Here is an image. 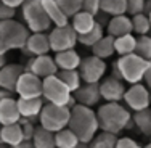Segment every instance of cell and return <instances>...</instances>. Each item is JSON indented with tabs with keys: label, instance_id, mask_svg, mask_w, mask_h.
Masks as SVG:
<instances>
[{
	"label": "cell",
	"instance_id": "obj_1",
	"mask_svg": "<svg viewBox=\"0 0 151 148\" xmlns=\"http://www.w3.org/2000/svg\"><path fill=\"white\" fill-rule=\"evenodd\" d=\"M68 127L76 132L82 143H90L100 129L98 114L92 110V106L77 103L71 110V119Z\"/></svg>",
	"mask_w": 151,
	"mask_h": 148
},
{
	"label": "cell",
	"instance_id": "obj_2",
	"mask_svg": "<svg viewBox=\"0 0 151 148\" xmlns=\"http://www.w3.org/2000/svg\"><path fill=\"white\" fill-rule=\"evenodd\" d=\"M98 122L101 131H108L113 134H121L125 131L129 122L132 121L130 110L122 106L119 102H106L98 108Z\"/></svg>",
	"mask_w": 151,
	"mask_h": 148
},
{
	"label": "cell",
	"instance_id": "obj_3",
	"mask_svg": "<svg viewBox=\"0 0 151 148\" xmlns=\"http://www.w3.org/2000/svg\"><path fill=\"white\" fill-rule=\"evenodd\" d=\"M29 27L12 19L0 21V55H5L10 50H21L29 39Z\"/></svg>",
	"mask_w": 151,
	"mask_h": 148
},
{
	"label": "cell",
	"instance_id": "obj_4",
	"mask_svg": "<svg viewBox=\"0 0 151 148\" xmlns=\"http://www.w3.org/2000/svg\"><path fill=\"white\" fill-rule=\"evenodd\" d=\"M23 19L31 32H47L52 29L53 23L47 15L42 0H24L23 6Z\"/></svg>",
	"mask_w": 151,
	"mask_h": 148
},
{
	"label": "cell",
	"instance_id": "obj_5",
	"mask_svg": "<svg viewBox=\"0 0 151 148\" xmlns=\"http://www.w3.org/2000/svg\"><path fill=\"white\" fill-rule=\"evenodd\" d=\"M148 60L140 56L138 53H127V55H121L117 61H114L117 68H119L122 79L129 84H137L142 82L145 77L146 68H148Z\"/></svg>",
	"mask_w": 151,
	"mask_h": 148
},
{
	"label": "cell",
	"instance_id": "obj_6",
	"mask_svg": "<svg viewBox=\"0 0 151 148\" xmlns=\"http://www.w3.org/2000/svg\"><path fill=\"white\" fill-rule=\"evenodd\" d=\"M71 119V110L63 105H55L47 102L42 108L40 114H39V122L44 127H47L52 132H58L61 129L69 126Z\"/></svg>",
	"mask_w": 151,
	"mask_h": 148
},
{
	"label": "cell",
	"instance_id": "obj_7",
	"mask_svg": "<svg viewBox=\"0 0 151 148\" xmlns=\"http://www.w3.org/2000/svg\"><path fill=\"white\" fill-rule=\"evenodd\" d=\"M44 98L45 102L66 106L73 98V90L64 84L58 74H53L44 79Z\"/></svg>",
	"mask_w": 151,
	"mask_h": 148
},
{
	"label": "cell",
	"instance_id": "obj_8",
	"mask_svg": "<svg viewBox=\"0 0 151 148\" xmlns=\"http://www.w3.org/2000/svg\"><path fill=\"white\" fill-rule=\"evenodd\" d=\"M52 52H63V50L74 48L76 44H79V34L76 32L73 24H64V26H55L48 32Z\"/></svg>",
	"mask_w": 151,
	"mask_h": 148
},
{
	"label": "cell",
	"instance_id": "obj_9",
	"mask_svg": "<svg viewBox=\"0 0 151 148\" xmlns=\"http://www.w3.org/2000/svg\"><path fill=\"white\" fill-rule=\"evenodd\" d=\"M124 103L130 111H140L150 108L151 105V92L148 85H143L142 82L130 84V87L125 90L124 95Z\"/></svg>",
	"mask_w": 151,
	"mask_h": 148
},
{
	"label": "cell",
	"instance_id": "obj_10",
	"mask_svg": "<svg viewBox=\"0 0 151 148\" xmlns=\"http://www.w3.org/2000/svg\"><path fill=\"white\" fill-rule=\"evenodd\" d=\"M15 93L23 98L44 97V79L34 74L32 71H24L16 84Z\"/></svg>",
	"mask_w": 151,
	"mask_h": 148
},
{
	"label": "cell",
	"instance_id": "obj_11",
	"mask_svg": "<svg viewBox=\"0 0 151 148\" xmlns=\"http://www.w3.org/2000/svg\"><path fill=\"white\" fill-rule=\"evenodd\" d=\"M106 68L108 66H106L105 60L92 53V55L82 58L79 71H81L84 82H100L106 74Z\"/></svg>",
	"mask_w": 151,
	"mask_h": 148
},
{
	"label": "cell",
	"instance_id": "obj_12",
	"mask_svg": "<svg viewBox=\"0 0 151 148\" xmlns=\"http://www.w3.org/2000/svg\"><path fill=\"white\" fill-rule=\"evenodd\" d=\"M24 68H26V71H32L34 74H37L42 79L53 76V74H58V71H60L58 64L55 61V56H50L48 53L31 56V60L27 61V64Z\"/></svg>",
	"mask_w": 151,
	"mask_h": 148
},
{
	"label": "cell",
	"instance_id": "obj_13",
	"mask_svg": "<svg viewBox=\"0 0 151 148\" xmlns=\"http://www.w3.org/2000/svg\"><path fill=\"white\" fill-rule=\"evenodd\" d=\"M125 89L122 84V79L116 76H109L100 81V92H101V98L105 102H121L124 100Z\"/></svg>",
	"mask_w": 151,
	"mask_h": 148
},
{
	"label": "cell",
	"instance_id": "obj_14",
	"mask_svg": "<svg viewBox=\"0 0 151 148\" xmlns=\"http://www.w3.org/2000/svg\"><path fill=\"white\" fill-rule=\"evenodd\" d=\"M21 50H23L27 56L45 55V53L52 52V45H50L48 34H47V32H31L26 45H24Z\"/></svg>",
	"mask_w": 151,
	"mask_h": 148
},
{
	"label": "cell",
	"instance_id": "obj_15",
	"mask_svg": "<svg viewBox=\"0 0 151 148\" xmlns=\"http://www.w3.org/2000/svg\"><path fill=\"white\" fill-rule=\"evenodd\" d=\"M24 71H26V68L21 66L19 63L5 64L3 68H0V89H6L10 92H15L16 84Z\"/></svg>",
	"mask_w": 151,
	"mask_h": 148
},
{
	"label": "cell",
	"instance_id": "obj_16",
	"mask_svg": "<svg viewBox=\"0 0 151 148\" xmlns=\"http://www.w3.org/2000/svg\"><path fill=\"white\" fill-rule=\"evenodd\" d=\"M74 97L77 103L87 105V106H95L101 100V92H100V82H85L74 92Z\"/></svg>",
	"mask_w": 151,
	"mask_h": 148
},
{
	"label": "cell",
	"instance_id": "obj_17",
	"mask_svg": "<svg viewBox=\"0 0 151 148\" xmlns=\"http://www.w3.org/2000/svg\"><path fill=\"white\" fill-rule=\"evenodd\" d=\"M19 119L21 111L18 106V98H15L13 95L5 97L0 102V122H2V126L15 124V122H19Z\"/></svg>",
	"mask_w": 151,
	"mask_h": 148
},
{
	"label": "cell",
	"instance_id": "obj_18",
	"mask_svg": "<svg viewBox=\"0 0 151 148\" xmlns=\"http://www.w3.org/2000/svg\"><path fill=\"white\" fill-rule=\"evenodd\" d=\"M106 31H108V34L113 35V37H119V35L134 32L132 16H127V13L113 16L109 21H108V24H106Z\"/></svg>",
	"mask_w": 151,
	"mask_h": 148
},
{
	"label": "cell",
	"instance_id": "obj_19",
	"mask_svg": "<svg viewBox=\"0 0 151 148\" xmlns=\"http://www.w3.org/2000/svg\"><path fill=\"white\" fill-rule=\"evenodd\" d=\"M44 97H34V98H23V97H18V106H19L21 116L29 118L32 121L39 119L42 108H44Z\"/></svg>",
	"mask_w": 151,
	"mask_h": 148
},
{
	"label": "cell",
	"instance_id": "obj_20",
	"mask_svg": "<svg viewBox=\"0 0 151 148\" xmlns=\"http://www.w3.org/2000/svg\"><path fill=\"white\" fill-rule=\"evenodd\" d=\"M0 140H2L3 145H10V147L16 148L24 140L23 126H21L19 122L2 126V127H0Z\"/></svg>",
	"mask_w": 151,
	"mask_h": 148
},
{
	"label": "cell",
	"instance_id": "obj_21",
	"mask_svg": "<svg viewBox=\"0 0 151 148\" xmlns=\"http://www.w3.org/2000/svg\"><path fill=\"white\" fill-rule=\"evenodd\" d=\"M55 61L60 69H79L82 58L74 48H69V50H63V52H56Z\"/></svg>",
	"mask_w": 151,
	"mask_h": 148
},
{
	"label": "cell",
	"instance_id": "obj_22",
	"mask_svg": "<svg viewBox=\"0 0 151 148\" xmlns=\"http://www.w3.org/2000/svg\"><path fill=\"white\" fill-rule=\"evenodd\" d=\"M71 18H73L71 24H73V27L76 29L77 34H85V32L92 31L93 27H95V24L98 23V21H96V16L92 15V13H88V12H85V10L77 12Z\"/></svg>",
	"mask_w": 151,
	"mask_h": 148
},
{
	"label": "cell",
	"instance_id": "obj_23",
	"mask_svg": "<svg viewBox=\"0 0 151 148\" xmlns=\"http://www.w3.org/2000/svg\"><path fill=\"white\" fill-rule=\"evenodd\" d=\"M42 5H44L47 15L52 19L53 26H64L69 23V16L63 12V8L56 0H42Z\"/></svg>",
	"mask_w": 151,
	"mask_h": 148
},
{
	"label": "cell",
	"instance_id": "obj_24",
	"mask_svg": "<svg viewBox=\"0 0 151 148\" xmlns=\"http://www.w3.org/2000/svg\"><path fill=\"white\" fill-rule=\"evenodd\" d=\"M32 142H34L35 148H53L56 147V139H55V132L48 131L44 126H37L32 137Z\"/></svg>",
	"mask_w": 151,
	"mask_h": 148
},
{
	"label": "cell",
	"instance_id": "obj_25",
	"mask_svg": "<svg viewBox=\"0 0 151 148\" xmlns=\"http://www.w3.org/2000/svg\"><path fill=\"white\" fill-rule=\"evenodd\" d=\"M92 53L103 60H108L109 56H113L116 53V48H114V37L113 35H103L95 45L92 47Z\"/></svg>",
	"mask_w": 151,
	"mask_h": 148
},
{
	"label": "cell",
	"instance_id": "obj_26",
	"mask_svg": "<svg viewBox=\"0 0 151 148\" xmlns=\"http://www.w3.org/2000/svg\"><path fill=\"white\" fill-rule=\"evenodd\" d=\"M55 139H56V147L58 148H77V147H81L79 137L69 127H64L61 131L55 132Z\"/></svg>",
	"mask_w": 151,
	"mask_h": 148
},
{
	"label": "cell",
	"instance_id": "obj_27",
	"mask_svg": "<svg viewBox=\"0 0 151 148\" xmlns=\"http://www.w3.org/2000/svg\"><path fill=\"white\" fill-rule=\"evenodd\" d=\"M132 118H134L135 127L140 131V134H143L145 137H151V110L150 108L134 111Z\"/></svg>",
	"mask_w": 151,
	"mask_h": 148
},
{
	"label": "cell",
	"instance_id": "obj_28",
	"mask_svg": "<svg viewBox=\"0 0 151 148\" xmlns=\"http://www.w3.org/2000/svg\"><path fill=\"white\" fill-rule=\"evenodd\" d=\"M114 48H116L117 55H127V53H134L137 48V37L134 34H124L119 37H114Z\"/></svg>",
	"mask_w": 151,
	"mask_h": 148
},
{
	"label": "cell",
	"instance_id": "obj_29",
	"mask_svg": "<svg viewBox=\"0 0 151 148\" xmlns=\"http://www.w3.org/2000/svg\"><path fill=\"white\" fill-rule=\"evenodd\" d=\"M105 35V29H103V24L101 23H96L95 27L92 31L85 32V34H79V44L84 45V47H92L100 40V39Z\"/></svg>",
	"mask_w": 151,
	"mask_h": 148
},
{
	"label": "cell",
	"instance_id": "obj_30",
	"mask_svg": "<svg viewBox=\"0 0 151 148\" xmlns=\"http://www.w3.org/2000/svg\"><path fill=\"white\" fill-rule=\"evenodd\" d=\"M117 143V134L101 131L100 134H96L93 137V140L90 142V147L93 148H114Z\"/></svg>",
	"mask_w": 151,
	"mask_h": 148
},
{
	"label": "cell",
	"instance_id": "obj_31",
	"mask_svg": "<svg viewBox=\"0 0 151 148\" xmlns=\"http://www.w3.org/2000/svg\"><path fill=\"white\" fill-rule=\"evenodd\" d=\"M58 76L64 81V84L73 90V93L79 87H81L82 82H84V81H82V76H81V71H79V69H60L58 71Z\"/></svg>",
	"mask_w": 151,
	"mask_h": 148
},
{
	"label": "cell",
	"instance_id": "obj_32",
	"mask_svg": "<svg viewBox=\"0 0 151 148\" xmlns=\"http://www.w3.org/2000/svg\"><path fill=\"white\" fill-rule=\"evenodd\" d=\"M100 6H101V12L108 13L109 16L127 13V0H101Z\"/></svg>",
	"mask_w": 151,
	"mask_h": 148
},
{
	"label": "cell",
	"instance_id": "obj_33",
	"mask_svg": "<svg viewBox=\"0 0 151 148\" xmlns=\"http://www.w3.org/2000/svg\"><path fill=\"white\" fill-rule=\"evenodd\" d=\"M132 24H134V32L138 35H145L151 32V19L146 13H137L132 16Z\"/></svg>",
	"mask_w": 151,
	"mask_h": 148
},
{
	"label": "cell",
	"instance_id": "obj_34",
	"mask_svg": "<svg viewBox=\"0 0 151 148\" xmlns=\"http://www.w3.org/2000/svg\"><path fill=\"white\" fill-rule=\"evenodd\" d=\"M135 53H138L140 56H143L145 60H151V35L145 34V35H138L137 37V48Z\"/></svg>",
	"mask_w": 151,
	"mask_h": 148
},
{
	"label": "cell",
	"instance_id": "obj_35",
	"mask_svg": "<svg viewBox=\"0 0 151 148\" xmlns=\"http://www.w3.org/2000/svg\"><path fill=\"white\" fill-rule=\"evenodd\" d=\"M56 2L60 3V6L63 8V12L71 18V16H74L77 12L82 10V3H84V0H56Z\"/></svg>",
	"mask_w": 151,
	"mask_h": 148
},
{
	"label": "cell",
	"instance_id": "obj_36",
	"mask_svg": "<svg viewBox=\"0 0 151 148\" xmlns=\"http://www.w3.org/2000/svg\"><path fill=\"white\" fill-rule=\"evenodd\" d=\"M145 3L146 0H127V15L134 16L137 13L145 12Z\"/></svg>",
	"mask_w": 151,
	"mask_h": 148
},
{
	"label": "cell",
	"instance_id": "obj_37",
	"mask_svg": "<svg viewBox=\"0 0 151 148\" xmlns=\"http://www.w3.org/2000/svg\"><path fill=\"white\" fill-rule=\"evenodd\" d=\"M15 15H16V8H13L3 0H0V21L12 19V18H15Z\"/></svg>",
	"mask_w": 151,
	"mask_h": 148
},
{
	"label": "cell",
	"instance_id": "obj_38",
	"mask_svg": "<svg viewBox=\"0 0 151 148\" xmlns=\"http://www.w3.org/2000/svg\"><path fill=\"white\" fill-rule=\"evenodd\" d=\"M100 2L101 0H84V3H82V10H85V12L92 13V15H98V13H101V6H100Z\"/></svg>",
	"mask_w": 151,
	"mask_h": 148
},
{
	"label": "cell",
	"instance_id": "obj_39",
	"mask_svg": "<svg viewBox=\"0 0 151 148\" xmlns=\"http://www.w3.org/2000/svg\"><path fill=\"white\" fill-rule=\"evenodd\" d=\"M116 147L117 148H138L140 145L137 143V140L130 139V137H121V139H117Z\"/></svg>",
	"mask_w": 151,
	"mask_h": 148
},
{
	"label": "cell",
	"instance_id": "obj_40",
	"mask_svg": "<svg viewBox=\"0 0 151 148\" xmlns=\"http://www.w3.org/2000/svg\"><path fill=\"white\" fill-rule=\"evenodd\" d=\"M143 81H145V84L148 85V89L151 90V60H150V63H148V68H146V73H145Z\"/></svg>",
	"mask_w": 151,
	"mask_h": 148
},
{
	"label": "cell",
	"instance_id": "obj_41",
	"mask_svg": "<svg viewBox=\"0 0 151 148\" xmlns=\"http://www.w3.org/2000/svg\"><path fill=\"white\" fill-rule=\"evenodd\" d=\"M5 3H8L10 6H13V8H18V6H23L24 0H3Z\"/></svg>",
	"mask_w": 151,
	"mask_h": 148
},
{
	"label": "cell",
	"instance_id": "obj_42",
	"mask_svg": "<svg viewBox=\"0 0 151 148\" xmlns=\"http://www.w3.org/2000/svg\"><path fill=\"white\" fill-rule=\"evenodd\" d=\"M15 92H10V90H6V89H0V102H2L5 97H10V95H13Z\"/></svg>",
	"mask_w": 151,
	"mask_h": 148
},
{
	"label": "cell",
	"instance_id": "obj_43",
	"mask_svg": "<svg viewBox=\"0 0 151 148\" xmlns=\"http://www.w3.org/2000/svg\"><path fill=\"white\" fill-rule=\"evenodd\" d=\"M143 13H146V15H150L151 13V0H146V3H145V12Z\"/></svg>",
	"mask_w": 151,
	"mask_h": 148
},
{
	"label": "cell",
	"instance_id": "obj_44",
	"mask_svg": "<svg viewBox=\"0 0 151 148\" xmlns=\"http://www.w3.org/2000/svg\"><path fill=\"white\" fill-rule=\"evenodd\" d=\"M6 64V58H5V55H0V68H3Z\"/></svg>",
	"mask_w": 151,
	"mask_h": 148
},
{
	"label": "cell",
	"instance_id": "obj_45",
	"mask_svg": "<svg viewBox=\"0 0 151 148\" xmlns=\"http://www.w3.org/2000/svg\"><path fill=\"white\" fill-rule=\"evenodd\" d=\"M146 148H151V142L148 143V145H146Z\"/></svg>",
	"mask_w": 151,
	"mask_h": 148
},
{
	"label": "cell",
	"instance_id": "obj_46",
	"mask_svg": "<svg viewBox=\"0 0 151 148\" xmlns=\"http://www.w3.org/2000/svg\"><path fill=\"white\" fill-rule=\"evenodd\" d=\"M150 19H151V13H150Z\"/></svg>",
	"mask_w": 151,
	"mask_h": 148
},
{
	"label": "cell",
	"instance_id": "obj_47",
	"mask_svg": "<svg viewBox=\"0 0 151 148\" xmlns=\"http://www.w3.org/2000/svg\"><path fill=\"white\" fill-rule=\"evenodd\" d=\"M0 127H2V122H0Z\"/></svg>",
	"mask_w": 151,
	"mask_h": 148
}]
</instances>
